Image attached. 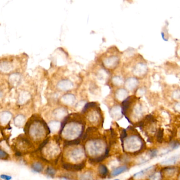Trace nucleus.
I'll use <instances>...</instances> for the list:
<instances>
[{
  "mask_svg": "<svg viewBox=\"0 0 180 180\" xmlns=\"http://www.w3.org/2000/svg\"><path fill=\"white\" fill-rule=\"evenodd\" d=\"M157 150H152V152H151V156L152 157H154V156L157 155Z\"/></svg>",
  "mask_w": 180,
  "mask_h": 180,
  "instance_id": "c85d7f7f",
  "label": "nucleus"
},
{
  "mask_svg": "<svg viewBox=\"0 0 180 180\" xmlns=\"http://www.w3.org/2000/svg\"><path fill=\"white\" fill-rule=\"evenodd\" d=\"M31 167L34 172L37 173H41L43 171L44 169L43 164L39 162H34L32 164Z\"/></svg>",
  "mask_w": 180,
  "mask_h": 180,
  "instance_id": "6ab92c4d",
  "label": "nucleus"
},
{
  "mask_svg": "<svg viewBox=\"0 0 180 180\" xmlns=\"http://www.w3.org/2000/svg\"><path fill=\"white\" fill-rule=\"evenodd\" d=\"M178 156H174V157L170 158V159H169L167 160L164 161L163 162H162V164L175 163V162H176L177 160H178Z\"/></svg>",
  "mask_w": 180,
  "mask_h": 180,
  "instance_id": "a878e982",
  "label": "nucleus"
},
{
  "mask_svg": "<svg viewBox=\"0 0 180 180\" xmlns=\"http://www.w3.org/2000/svg\"><path fill=\"white\" fill-rule=\"evenodd\" d=\"M31 97V96L29 92L25 91V90L22 91L19 94L18 98V103L20 105H23L30 101Z\"/></svg>",
  "mask_w": 180,
  "mask_h": 180,
  "instance_id": "6e6552de",
  "label": "nucleus"
},
{
  "mask_svg": "<svg viewBox=\"0 0 180 180\" xmlns=\"http://www.w3.org/2000/svg\"><path fill=\"white\" fill-rule=\"evenodd\" d=\"M139 85V81L136 78L131 77L126 80L125 85L126 89L130 90H133L136 89Z\"/></svg>",
  "mask_w": 180,
  "mask_h": 180,
  "instance_id": "9b49d317",
  "label": "nucleus"
},
{
  "mask_svg": "<svg viewBox=\"0 0 180 180\" xmlns=\"http://www.w3.org/2000/svg\"><path fill=\"white\" fill-rule=\"evenodd\" d=\"M120 58L116 55H110L105 57L102 60V63L104 68L109 69H114L119 65Z\"/></svg>",
  "mask_w": 180,
  "mask_h": 180,
  "instance_id": "7ed1b4c3",
  "label": "nucleus"
},
{
  "mask_svg": "<svg viewBox=\"0 0 180 180\" xmlns=\"http://www.w3.org/2000/svg\"><path fill=\"white\" fill-rule=\"evenodd\" d=\"M56 171L52 166H48L45 170V173L49 177H54L56 174Z\"/></svg>",
  "mask_w": 180,
  "mask_h": 180,
  "instance_id": "5701e85b",
  "label": "nucleus"
},
{
  "mask_svg": "<svg viewBox=\"0 0 180 180\" xmlns=\"http://www.w3.org/2000/svg\"><path fill=\"white\" fill-rule=\"evenodd\" d=\"M25 121V117L23 115H18L17 116L14 118V124L17 126H22L24 124Z\"/></svg>",
  "mask_w": 180,
  "mask_h": 180,
  "instance_id": "412c9836",
  "label": "nucleus"
},
{
  "mask_svg": "<svg viewBox=\"0 0 180 180\" xmlns=\"http://www.w3.org/2000/svg\"><path fill=\"white\" fill-rule=\"evenodd\" d=\"M99 171V174L100 177H101L102 178H105L107 177L109 173V170L107 169V167L104 164H101L99 166L98 168Z\"/></svg>",
  "mask_w": 180,
  "mask_h": 180,
  "instance_id": "a211bd4d",
  "label": "nucleus"
},
{
  "mask_svg": "<svg viewBox=\"0 0 180 180\" xmlns=\"http://www.w3.org/2000/svg\"><path fill=\"white\" fill-rule=\"evenodd\" d=\"M74 84L73 82L68 79H63L58 83L57 87L62 91H68L73 88Z\"/></svg>",
  "mask_w": 180,
  "mask_h": 180,
  "instance_id": "0eeeda50",
  "label": "nucleus"
},
{
  "mask_svg": "<svg viewBox=\"0 0 180 180\" xmlns=\"http://www.w3.org/2000/svg\"><path fill=\"white\" fill-rule=\"evenodd\" d=\"M62 168L71 172H78L82 170L85 166V163L82 162L78 164H72L71 163H64L62 164Z\"/></svg>",
  "mask_w": 180,
  "mask_h": 180,
  "instance_id": "20e7f679",
  "label": "nucleus"
},
{
  "mask_svg": "<svg viewBox=\"0 0 180 180\" xmlns=\"http://www.w3.org/2000/svg\"><path fill=\"white\" fill-rule=\"evenodd\" d=\"M3 91H2L1 89H0V98L3 97Z\"/></svg>",
  "mask_w": 180,
  "mask_h": 180,
  "instance_id": "7c9ffc66",
  "label": "nucleus"
},
{
  "mask_svg": "<svg viewBox=\"0 0 180 180\" xmlns=\"http://www.w3.org/2000/svg\"><path fill=\"white\" fill-rule=\"evenodd\" d=\"M68 111L65 108L63 107L59 108L56 110H55L54 112V114L55 116V117L59 118L66 117L65 116L67 115Z\"/></svg>",
  "mask_w": 180,
  "mask_h": 180,
  "instance_id": "f3484780",
  "label": "nucleus"
},
{
  "mask_svg": "<svg viewBox=\"0 0 180 180\" xmlns=\"http://www.w3.org/2000/svg\"><path fill=\"white\" fill-rule=\"evenodd\" d=\"M75 97L72 94H66L64 95L61 98V101L63 104L66 105H72L75 101Z\"/></svg>",
  "mask_w": 180,
  "mask_h": 180,
  "instance_id": "1a4fd4ad",
  "label": "nucleus"
},
{
  "mask_svg": "<svg viewBox=\"0 0 180 180\" xmlns=\"http://www.w3.org/2000/svg\"><path fill=\"white\" fill-rule=\"evenodd\" d=\"M127 170H128V167L126 166L117 167L113 170L111 175L112 177H116L124 172H126Z\"/></svg>",
  "mask_w": 180,
  "mask_h": 180,
  "instance_id": "dca6fc26",
  "label": "nucleus"
},
{
  "mask_svg": "<svg viewBox=\"0 0 180 180\" xmlns=\"http://www.w3.org/2000/svg\"><path fill=\"white\" fill-rule=\"evenodd\" d=\"M0 177L4 180H11L12 179V177L11 176L5 175V174H2L0 175Z\"/></svg>",
  "mask_w": 180,
  "mask_h": 180,
  "instance_id": "cd10ccee",
  "label": "nucleus"
},
{
  "mask_svg": "<svg viewBox=\"0 0 180 180\" xmlns=\"http://www.w3.org/2000/svg\"><path fill=\"white\" fill-rule=\"evenodd\" d=\"M13 146L15 154L18 156H21L24 154L28 153L33 150L34 148L33 144L30 139L27 136H23V135L16 139Z\"/></svg>",
  "mask_w": 180,
  "mask_h": 180,
  "instance_id": "f03ea898",
  "label": "nucleus"
},
{
  "mask_svg": "<svg viewBox=\"0 0 180 180\" xmlns=\"http://www.w3.org/2000/svg\"><path fill=\"white\" fill-rule=\"evenodd\" d=\"M128 91L126 89L124 88H120L117 89L116 92V98L120 101H123L126 100L128 97Z\"/></svg>",
  "mask_w": 180,
  "mask_h": 180,
  "instance_id": "9d476101",
  "label": "nucleus"
},
{
  "mask_svg": "<svg viewBox=\"0 0 180 180\" xmlns=\"http://www.w3.org/2000/svg\"><path fill=\"white\" fill-rule=\"evenodd\" d=\"M163 139V129H160L157 133V140L158 142L162 143Z\"/></svg>",
  "mask_w": 180,
  "mask_h": 180,
  "instance_id": "bb28decb",
  "label": "nucleus"
},
{
  "mask_svg": "<svg viewBox=\"0 0 180 180\" xmlns=\"http://www.w3.org/2000/svg\"><path fill=\"white\" fill-rule=\"evenodd\" d=\"M147 65L144 63H138L134 67L133 73L134 75L137 77H142L146 74L147 72Z\"/></svg>",
  "mask_w": 180,
  "mask_h": 180,
  "instance_id": "423d86ee",
  "label": "nucleus"
},
{
  "mask_svg": "<svg viewBox=\"0 0 180 180\" xmlns=\"http://www.w3.org/2000/svg\"><path fill=\"white\" fill-rule=\"evenodd\" d=\"M113 85L116 86H121L123 84V80L122 78L120 76H115L112 80Z\"/></svg>",
  "mask_w": 180,
  "mask_h": 180,
  "instance_id": "4be33fe9",
  "label": "nucleus"
},
{
  "mask_svg": "<svg viewBox=\"0 0 180 180\" xmlns=\"http://www.w3.org/2000/svg\"><path fill=\"white\" fill-rule=\"evenodd\" d=\"M9 157H10V156L8 153H7V152L3 150L0 149V160H7L9 159Z\"/></svg>",
  "mask_w": 180,
  "mask_h": 180,
  "instance_id": "393cba45",
  "label": "nucleus"
},
{
  "mask_svg": "<svg viewBox=\"0 0 180 180\" xmlns=\"http://www.w3.org/2000/svg\"><path fill=\"white\" fill-rule=\"evenodd\" d=\"M12 117V115L11 112L5 111L0 113V123L7 124L8 123Z\"/></svg>",
  "mask_w": 180,
  "mask_h": 180,
  "instance_id": "ddd939ff",
  "label": "nucleus"
},
{
  "mask_svg": "<svg viewBox=\"0 0 180 180\" xmlns=\"http://www.w3.org/2000/svg\"><path fill=\"white\" fill-rule=\"evenodd\" d=\"M92 142H93L90 143L91 150H89L90 152H91V153L92 154H94V153L100 152L101 149L102 148V146H103L102 144H101V143L99 142L98 140L92 141Z\"/></svg>",
  "mask_w": 180,
  "mask_h": 180,
  "instance_id": "4468645a",
  "label": "nucleus"
},
{
  "mask_svg": "<svg viewBox=\"0 0 180 180\" xmlns=\"http://www.w3.org/2000/svg\"><path fill=\"white\" fill-rule=\"evenodd\" d=\"M119 180V179H116V180Z\"/></svg>",
  "mask_w": 180,
  "mask_h": 180,
  "instance_id": "2f4dec72",
  "label": "nucleus"
},
{
  "mask_svg": "<svg viewBox=\"0 0 180 180\" xmlns=\"http://www.w3.org/2000/svg\"><path fill=\"white\" fill-rule=\"evenodd\" d=\"M13 69V65L8 61H2L0 63V70L3 73H9Z\"/></svg>",
  "mask_w": 180,
  "mask_h": 180,
  "instance_id": "2eb2a0df",
  "label": "nucleus"
},
{
  "mask_svg": "<svg viewBox=\"0 0 180 180\" xmlns=\"http://www.w3.org/2000/svg\"><path fill=\"white\" fill-rule=\"evenodd\" d=\"M2 133L1 132V126H0V142L2 141Z\"/></svg>",
  "mask_w": 180,
  "mask_h": 180,
  "instance_id": "c756f323",
  "label": "nucleus"
},
{
  "mask_svg": "<svg viewBox=\"0 0 180 180\" xmlns=\"http://www.w3.org/2000/svg\"><path fill=\"white\" fill-rule=\"evenodd\" d=\"M21 81L22 76L20 73H12L8 77V83L12 88L18 87L21 83Z\"/></svg>",
  "mask_w": 180,
  "mask_h": 180,
  "instance_id": "39448f33",
  "label": "nucleus"
},
{
  "mask_svg": "<svg viewBox=\"0 0 180 180\" xmlns=\"http://www.w3.org/2000/svg\"><path fill=\"white\" fill-rule=\"evenodd\" d=\"M24 132L28 139L35 142L44 137L46 133L48 134L51 133L45 122L38 115H34L28 119L25 124Z\"/></svg>",
  "mask_w": 180,
  "mask_h": 180,
  "instance_id": "f257e3e1",
  "label": "nucleus"
},
{
  "mask_svg": "<svg viewBox=\"0 0 180 180\" xmlns=\"http://www.w3.org/2000/svg\"><path fill=\"white\" fill-rule=\"evenodd\" d=\"M92 174L91 172H87L83 174V175H81L80 177L81 180H93Z\"/></svg>",
  "mask_w": 180,
  "mask_h": 180,
  "instance_id": "b1692460",
  "label": "nucleus"
},
{
  "mask_svg": "<svg viewBox=\"0 0 180 180\" xmlns=\"http://www.w3.org/2000/svg\"><path fill=\"white\" fill-rule=\"evenodd\" d=\"M84 154L83 152V150L80 149H75L73 151L71 152V154H70V156L71 158L75 160H77L78 159H79V158L81 157V156H82Z\"/></svg>",
  "mask_w": 180,
  "mask_h": 180,
  "instance_id": "aec40b11",
  "label": "nucleus"
},
{
  "mask_svg": "<svg viewBox=\"0 0 180 180\" xmlns=\"http://www.w3.org/2000/svg\"><path fill=\"white\" fill-rule=\"evenodd\" d=\"M110 114L114 119H120L122 116V107L119 105H116L111 108Z\"/></svg>",
  "mask_w": 180,
  "mask_h": 180,
  "instance_id": "f8f14e48",
  "label": "nucleus"
}]
</instances>
